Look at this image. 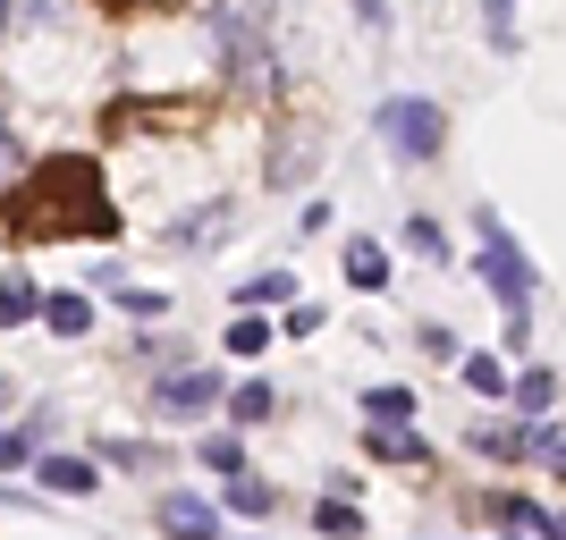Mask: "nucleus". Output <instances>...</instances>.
Returning a JSON list of instances; mask_svg holds the SVG:
<instances>
[{
	"label": "nucleus",
	"mask_w": 566,
	"mask_h": 540,
	"mask_svg": "<svg viewBox=\"0 0 566 540\" xmlns=\"http://www.w3.org/2000/svg\"><path fill=\"white\" fill-rule=\"evenodd\" d=\"M9 220H18L25 236H111L118 229V212H111V194H102V169L94 161H51V169H34Z\"/></svg>",
	"instance_id": "1"
},
{
	"label": "nucleus",
	"mask_w": 566,
	"mask_h": 540,
	"mask_svg": "<svg viewBox=\"0 0 566 540\" xmlns=\"http://www.w3.org/2000/svg\"><path fill=\"white\" fill-rule=\"evenodd\" d=\"M473 271H482V287L507 305V321H516V313H533V254L507 236V220H499L491 203L473 212Z\"/></svg>",
	"instance_id": "2"
},
{
	"label": "nucleus",
	"mask_w": 566,
	"mask_h": 540,
	"mask_svg": "<svg viewBox=\"0 0 566 540\" xmlns=\"http://www.w3.org/2000/svg\"><path fill=\"white\" fill-rule=\"evenodd\" d=\"M380 144L398 152V161H440V144H449V110L423 94H389L380 102Z\"/></svg>",
	"instance_id": "3"
},
{
	"label": "nucleus",
	"mask_w": 566,
	"mask_h": 540,
	"mask_svg": "<svg viewBox=\"0 0 566 540\" xmlns=\"http://www.w3.org/2000/svg\"><path fill=\"white\" fill-rule=\"evenodd\" d=\"M262 34H271V0H220V9H203V43H212L229 68L245 51H262Z\"/></svg>",
	"instance_id": "4"
},
{
	"label": "nucleus",
	"mask_w": 566,
	"mask_h": 540,
	"mask_svg": "<svg viewBox=\"0 0 566 540\" xmlns=\"http://www.w3.org/2000/svg\"><path fill=\"white\" fill-rule=\"evenodd\" d=\"M203 405H220V380L203 363H178V372L153 380V414H169V423H195Z\"/></svg>",
	"instance_id": "5"
},
{
	"label": "nucleus",
	"mask_w": 566,
	"mask_h": 540,
	"mask_svg": "<svg viewBox=\"0 0 566 540\" xmlns=\"http://www.w3.org/2000/svg\"><path fill=\"white\" fill-rule=\"evenodd\" d=\"M153 523H161L169 540H220V507L195 498V490H169L161 507H153Z\"/></svg>",
	"instance_id": "6"
},
{
	"label": "nucleus",
	"mask_w": 566,
	"mask_h": 540,
	"mask_svg": "<svg viewBox=\"0 0 566 540\" xmlns=\"http://www.w3.org/2000/svg\"><path fill=\"white\" fill-rule=\"evenodd\" d=\"M482 516H491L499 532H533V540H549V507H542V498H524V490L482 498Z\"/></svg>",
	"instance_id": "7"
},
{
	"label": "nucleus",
	"mask_w": 566,
	"mask_h": 540,
	"mask_svg": "<svg viewBox=\"0 0 566 540\" xmlns=\"http://www.w3.org/2000/svg\"><path fill=\"white\" fill-rule=\"evenodd\" d=\"M507 405H516V423H542L549 405H558V372L524 363V372H516V389H507Z\"/></svg>",
	"instance_id": "8"
},
{
	"label": "nucleus",
	"mask_w": 566,
	"mask_h": 540,
	"mask_svg": "<svg viewBox=\"0 0 566 540\" xmlns=\"http://www.w3.org/2000/svg\"><path fill=\"white\" fill-rule=\"evenodd\" d=\"M229 229H237V212H229V203H203V212L169 220V245H220Z\"/></svg>",
	"instance_id": "9"
},
{
	"label": "nucleus",
	"mask_w": 566,
	"mask_h": 540,
	"mask_svg": "<svg viewBox=\"0 0 566 540\" xmlns=\"http://www.w3.org/2000/svg\"><path fill=\"white\" fill-rule=\"evenodd\" d=\"M465 447L473 456H499V465H524V423H473Z\"/></svg>",
	"instance_id": "10"
},
{
	"label": "nucleus",
	"mask_w": 566,
	"mask_h": 540,
	"mask_svg": "<svg viewBox=\"0 0 566 540\" xmlns=\"http://www.w3.org/2000/svg\"><path fill=\"white\" fill-rule=\"evenodd\" d=\"M347 279L364 287V296H380V287H389V245H373V236H355V245H347Z\"/></svg>",
	"instance_id": "11"
},
{
	"label": "nucleus",
	"mask_w": 566,
	"mask_h": 540,
	"mask_svg": "<svg viewBox=\"0 0 566 540\" xmlns=\"http://www.w3.org/2000/svg\"><path fill=\"white\" fill-rule=\"evenodd\" d=\"M34 473H43V490H69V498H85V490L102 481V473L85 465V456H60V447H51V456H43Z\"/></svg>",
	"instance_id": "12"
},
{
	"label": "nucleus",
	"mask_w": 566,
	"mask_h": 540,
	"mask_svg": "<svg viewBox=\"0 0 566 540\" xmlns=\"http://www.w3.org/2000/svg\"><path fill=\"white\" fill-rule=\"evenodd\" d=\"M373 456H380V465H415V473L431 465V447L415 440V431H406V423H398V431H380V423H373Z\"/></svg>",
	"instance_id": "13"
},
{
	"label": "nucleus",
	"mask_w": 566,
	"mask_h": 540,
	"mask_svg": "<svg viewBox=\"0 0 566 540\" xmlns=\"http://www.w3.org/2000/svg\"><path fill=\"white\" fill-rule=\"evenodd\" d=\"M364 423H380V431L415 423V389H364Z\"/></svg>",
	"instance_id": "14"
},
{
	"label": "nucleus",
	"mask_w": 566,
	"mask_h": 540,
	"mask_svg": "<svg viewBox=\"0 0 566 540\" xmlns=\"http://www.w3.org/2000/svg\"><path fill=\"white\" fill-rule=\"evenodd\" d=\"M237 305H245V313H271V305H296V279H287V271H262V279H245V287H237Z\"/></svg>",
	"instance_id": "15"
},
{
	"label": "nucleus",
	"mask_w": 566,
	"mask_h": 540,
	"mask_svg": "<svg viewBox=\"0 0 566 540\" xmlns=\"http://www.w3.org/2000/svg\"><path fill=\"white\" fill-rule=\"evenodd\" d=\"M271 338H280V329H271V313H237V321H229V354H262Z\"/></svg>",
	"instance_id": "16"
},
{
	"label": "nucleus",
	"mask_w": 566,
	"mask_h": 540,
	"mask_svg": "<svg viewBox=\"0 0 566 540\" xmlns=\"http://www.w3.org/2000/svg\"><path fill=\"white\" fill-rule=\"evenodd\" d=\"M43 321L60 329V338H85V321H94V305H85V296H43Z\"/></svg>",
	"instance_id": "17"
},
{
	"label": "nucleus",
	"mask_w": 566,
	"mask_h": 540,
	"mask_svg": "<svg viewBox=\"0 0 566 540\" xmlns=\"http://www.w3.org/2000/svg\"><path fill=\"white\" fill-rule=\"evenodd\" d=\"M482 9V34H491V51H516V0H473Z\"/></svg>",
	"instance_id": "18"
},
{
	"label": "nucleus",
	"mask_w": 566,
	"mask_h": 540,
	"mask_svg": "<svg viewBox=\"0 0 566 540\" xmlns=\"http://www.w3.org/2000/svg\"><path fill=\"white\" fill-rule=\"evenodd\" d=\"M465 389H482V398H507L516 380H507V363H499V354H465Z\"/></svg>",
	"instance_id": "19"
},
{
	"label": "nucleus",
	"mask_w": 566,
	"mask_h": 540,
	"mask_svg": "<svg viewBox=\"0 0 566 540\" xmlns=\"http://www.w3.org/2000/svg\"><path fill=\"white\" fill-rule=\"evenodd\" d=\"M34 313H43V296H34V287H25V279H0V329L34 321Z\"/></svg>",
	"instance_id": "20"
},
{
	"label": "nucleus",
	"mask_w": 566,
	"mask_h": 540,
	"mask_svg": "<svg viewBox=\"0 0 566 540\" xmlns=\"http://www.w3.org/2000/svg\"><path fill=\"white\" fill-rule=\"evenodd\" d=\"M313 169V136H287L280 152H271V187H287V178H305Z\"/></svg>",
	"instance_id": "21"
},
{
	"label": "nucleus",
	"mask_w": 566,
	"mask_h": 540,
	"mask_svg": "<svg viewBox=\"0 0 566 540\" xmlns=\"http://www.w3.org/2000/svg\"><path fill=\"white\" fill-rule=\"evenodd\" d=\"M313 523H322L331 540H364V516H355L347 498H322V507H313Z\"/></svg>",
	"instance_id": "22"
},
{
	"label": "nucleus",
	"mask_w": 566,
	"mask_h": 540,
	"mask_svg": "<svg viewBox=\"0 0 566 540\" xmlns=\"http://www.w3.org/2000/svg\"><path fill=\"white\" fill-rule=\"evenodd\" d=\"M271 405H280V398H271V380H245V389L229 398V414H237V423H262Z\"/></svg>",
	"instance_id": "23"
},
{
	"label": "nucleus",
	"mask_w": 566,
	"mask_h": 540,
	"mask_svg": "<svg viewBox=\"0 0 566 540\" xmlns=\"http://www.w3.org/2000/svg\"><path fill=\"white\" fill-rule=\"evenodd\" d=\"M229 516H271V490H262L254 473H237V481H229Z\"/></svg>",
	"instance_id": "24"
},
{
	"label": "nucleus",
	"mask_w": 566,
	"mask_h": 540,
	"mask_svg": "<svg viewBox=\"0 0 566 540\" xmlns=\"http://www.w3.org/2000/svg\"><path fill=\"white\" fill-rule=\"evenodd\" d=\"M406 245H415V254H423V262H440V254H449V236L431 229V220H406Z\"/></svg>",
	"instance_id": "25"
},
{
	"label": "nucleus",
	"mask_w": 566,
	"mask_h": 540,
	"mask_svg": "<svg viewBox=\"0 0 566 540\" xmlns=\"http://www.w3.org/2000/svg\"><path fill=\"white\" fill-rule=\"evenodd\" d=\"M102 456H111V465H161V456H153L144 440H127V431H118V440H102Z\"/></svg>",
	"instance_id": "26"
},
{
	"label": "nucleus",
	"mask_w": 566,
	"mask_h": 540,
	"mask_svg": "<svg viewBox=\"0 0 566 540\" xmlns=\"http://www.w3.org/2000/svg\"><path fill=\"white\" fill-rule=\"evenodd\" d=\"M111 296H118V305H127V313H136V321H153V313H161V296H153V287H127V279H118Z\"/></svg>",
	"instance_id": "27"
},
{
	"label": "nucleus",
	"mask_w": 566,
	"mask_h": 540,
	"mask_svg": "<svg viewBox=\"0 0 566 540\" xmlns=\"http://www.w3.org/2000/svg\"><path fill=\"white\" fill-rule=\"evenodd\" d=\"M415 347H423V354H440V363H449V354H457V329H440V321H423V329H415Z\"/></svg>",
	"instance_id": "28"
},
{
	"label": "nucleus",
	"mask_w": 566,
	"mask_h": 540,
	"mask_svg": "<svg viewBox=\"0 0 566 540\" xmlns=\"http://www.w3.org/2000/svg\"><path fill=\"white\" fill-rule=\"evenodd\" d=\"M203 465H212V473H237V440H203Z\"/></svg>",
	"instance_id": "29"
},
{
	"label": "nucleus",
	"mask_w": 566,
	"mask_h": 540,
	"mask_svg": "<svg viewBox=\"0 0 566 540\" xmlns=\"http://www.w3.org/2000/svg\"><path fill=\"white\" fill-rule=\"evenodd\" d=\"M60 18V0H18V25H51Z\"/></svg>",
	"instance_id": "30"
},
{
	"label": "nucleus",
	"mask_w": 566,
	"mask_h": 540,
	"mask_svg": "<svg viewBox=\"0 0 566 540\" xmlns=\"http://www.w3.org/2000/svg\"><path fill=\"white\" fill-rule=\"evenodd\" d=\"M18 456H25V440H0V473H9V465H18Z\"/></svg>",
	"instance_id": "31"
},
{
	"label": "nucleus",
	"mask_w": 566,
	"mask_h": 540,
	"mask_svg": "<svg viewBox=\"0 0 566 540\" xmlns=\"http://www.w3.org/2000/svg\"><path fill=\"white\" fill-rule=\"evenodd\" d=\"M9 25H18V0H0V34H9Z\"/></svg>",
	"instance_id": "32"
},
{
	"label": "nucleus",
	"mask_w": 566,
	"mask_h": 540,
	"mask_svg": "<svg viewBox=\"0 0 566 540\" xmlns=\"http://www.w3.org/2000/svg\"><path fill=\"white\" fill-rule=\"evenodd\" d=\"M549 540H566V516H558V507H549Z\"/></svg>",
	"instance_id": "33"
}]
</instances>
